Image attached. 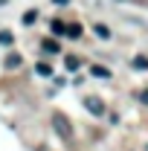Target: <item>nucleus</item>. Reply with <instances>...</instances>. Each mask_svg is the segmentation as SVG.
I'll use <instances>...</instances> for the list:
<instances>
[{
    "label": "nucleus",
    "mask_w": 148,
    "mask_h": 151,
    "mask_svg": "<svg viewBox=\"0 0 148 151\" xmlns=\"http://www.w3.org/2000/svg\"><path fill=\"white\" fill-rule=\"evenodd\" d=\"M20 64H23V58H20L18 52H9V55H6V61H3V67H6V70H18Z\"/></svg>",
    "instance_id": "obj_3"
},
{
    "label": "nucleus",
    "mask_w": 148,
    "mask_h": 151,
    "mask_svg": "<svg viewBox=\"0 0 148 151\" xmlns=\"http://www.w3.org/2000/svg\"><path fill=\"white\" fill-rule=\"evenodd\" d=\"M41 47H44V52H58V41H52V38H47Z\"/></svg>",
    "instance_id": "obj_8"
},
{
    "label": "nucleus",
    "mask_w": 148,
    "mask_h": 151,
    "mask_svg": "<svg viewBox=\"0 0 148 151\" xmlns=\"http://www.w3.org/2000/svg\"><path fill=\"white\" fill-rule=\"evenodd\" d=\"M55 3H58V6H67V3H70V0H55Z\"/></svg>",
    "instance_id": "obj_15"
},
{
    "label": "nucleus",
    "mask_w": 148,
    "mask_h": 151,
    "mask_svg": "<svg viewBox=\"0 0 148 151\" xmlns=\"http://www.w3.org/2000/svg\"><path fill=\"white\" fill-rule=\"evenodd\" d=\"M90 73H93V76H99V78H111V73H108L105 67H99V64H93V67H90Z\"/></svg>",
    "instance_id": "obj_11"
},
{
    "label": "nucleus",
    "mask_w": 148,
    "mask_h": 151,
    "mask_svg": "<svg viewBox=\"0 0 148 151\" xmlns=\"http://www.w3.org/2000/svg\"><path fill=\"white\" fill-rule=\"evenodd\" d=\"M52 125H55V134L61 137V139H67V142L73 139V125H70V119H67L61 111L52 113Z\"/></svg>",
    "instance_id": "obj_1"
},
{
    "label": "nucleus",
    "mask_w": 148,
    "mask_h": 151,
    "mask_svg": "<svg viewBox=\"0 0 148 151\" xmlns=\"http://www.w3.org/2000/svg\"><path fill=\"white\" fill-rule=\"evenodd\" d=\"M64 29H67L64 20H52V32H55V35H64Z\"/></svg>",
    "instance_id": "obj_12"
},
{
    "label": "nucleus",
    "mask_w": 148,
    "mask_h": 151,
    "mask_svg": "<svg viewBox=\"0 0 148 151\" xmlns=\"http://www.w3.org/2000/svg\"><path fill=\"white\" fill-rule=\"evenodd\" d=\"M35 20H38V12H35V9H29V12L23 15V23H35Z\"/></svg>",
    "instance_id": "obj_13"
},
{
    "label": "nucleus",
    "mask_w": 148,
    "mask_h": 151,
    "mask_svg": "<svg viewBox=\"0 0 148 151\" xmlns=\"http://www.w3.org/2000/svg\"><path fill=\"white\" fill-rule=\"evenodd\" d=\"M12 41H15V35H12V32H6V29L0 32V47H12Z\"/></svg>",
    "instance_id": "obj_9"
},
{
    "label": "nucleus",
    "mask_w": 148,
    "mask_h": 151,
    "mask_svg": "<svg viewBox=\"0 0 148 151\" xmlns=\"http://www.w3.org/2000/svg\"><path fill=\"white\" fill-rule=\"evenodd\" d=\"M64 35L73 38V41H75V38H81V26H78V23H70V26L64 29Z\"/></svg>",
    "instance_id": "obj_6"
},
{
    "label": "nucleus",
    "mask_w": 148,
    "mask_h": 151,
    "mask_svg": "<svg viewBox=\"0 0 148 151\" xmlns=\"http://www.w3.org/2000/svg\"><path fill=\"white\" fill-rule=\"evenodd\" d=\"M84 108H87L93 116H102V113H105V105H102V99H96V96H87V99H84Z\"/></svg>",
    "instance_id": "obj_2"
},
{
    "label": "nucleus",
    "mask_w": 148,
    "mask_h": 151,
    "mask_svg": "<svg viewBox=\"0 0 148 151\" xmlns=\"http://www.w3.org/2000/svg\"><path fill=\"white\" fill-rule=\"evenodd\" d=\"M64 67H67V70L73 73V70H78V67H81V58H75V55H67V58H64Z\"/></svg>",
    "instance_id": "obj_5"
},
{
    "label": "nucleus",
    "mask_w": 148,
    "mask_h": 151,
    "mask_svg": "<svg viewBox=\"0 0 148 151\" xmlns=\"http://www.w3.org/2000/svg\"><path fill=\"white\" fill-rule=\"evenodd\" d=\"M131 64H134L137 70H148V58H145V55H137L134 61H131Z\"/></svg>",
    "instance_id": "obj_10"
},
{
    "label": "nucleus",
    "mask_w": 148,
    "mask_h": 151,
    "mask_svg": "<svg viewBox=\"0 0 148 151\" xmlns=\"http://www.w3.org/2000/svg\"><path fill=\"white\" fill-rule=\"evenodd\" d=\"M35 73L44 76V78H50V76H52V67H50L47 61H38V64H35Z\"/></svg>",
    "instance_id": "obj_4"
},
{
    "label": "nucleus",
    "mask_w": 148,
    "mask_h": 151,
    "mask_svg": "<svg viewBox=\"0 0 148 151\" xmlns=\"http://www.w3.org/2000/svg\"><path fill=\"white\" fill-rule=\"evenodd\" d=\"M93 32H96V35H99V38H105V41L111 38V29H108L105 23H96V26H93Z\"/></svg>",
    "instance_id": "obj_7"
},
{
    "label": "nucleus",
    "mask_w": 148,
    "mask_h": 151,
    "mask_svg": "<svg viewBox=\"0 0 148 151\" xmlns=\"http://www.w3.org/2000/svg\"><path fill=\"white\" fill-rule=\"evenodd\" d=\"M137 99H139L142 105H148V87H145V90H139V93H137Z\"/></svg>",
    "instance_id": "obj_14"
}]
</instances>
